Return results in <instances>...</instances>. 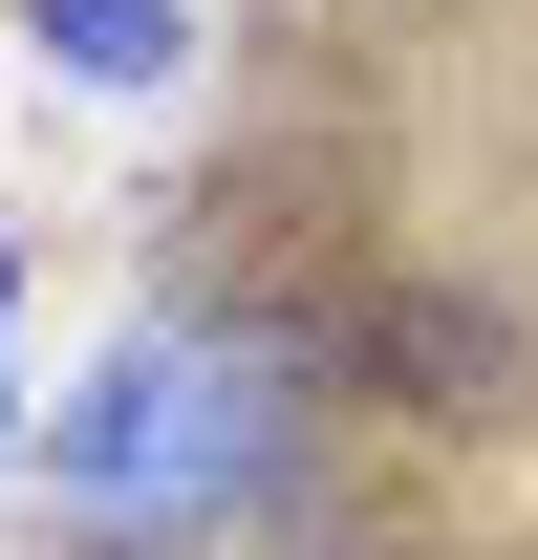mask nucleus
Here are the masks:
<instances>
[{"instance_id": "obj_3", "label": "nucleus", "mask_w": 538, "mask_h": 560, "mask_svg": "<svg viewBox=\"0 0 538 560\" xmlns=\"http://www.w3.org/2000/svg\"><path fill=\"white\" fill-rule=\"evenodd\" d=\"M0 453H22V410H0Z\"/></svg>"}, {"instance_id": "obj_1", "label": "nucleus", "mask_w": 538, "mask_h": 560, "mask_svg": "<svg viewBox=\"0 0 538 560\" xmlns=\"http://www.w3.org/2000/svg\"><path fill=\"white\" fill-rule=\"evenodd\" d=\"M366 366H388L409 410H453V431H495V410L538 388L517 302H473V280H388V302H366Z\"/></svg>"}, {"instance_id": "obj_2", "label": "nucleus", "mask_w": 538, "mask_h": 560, "mask_svg": "<svg viewBox=\"0 0 538 560\" xmlns=\"http://www.w3.org/2000/svg\"><path fill=\"white\" fill-rule=\"evenodd\" d=\"M22 44L66 86H173V44H195V0H22Z\"/></svg>"}]
</instances>
